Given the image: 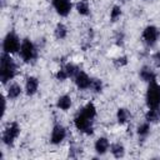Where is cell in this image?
<instances>
[{
    "label": "cell",
    "instance_id": "1",
    "mask_svg": "<svg viewBox=\"0 0 160 160\" xmlns=\"http://www.w3.org/2000/svg\"><path fill=\"white\" fill-rule=\"evenodd\" d=\"M19 71L18 62L12 58V55L1 52L0 56V80L4 86H6L10 81H12Z\"/></svg>",
    "mask_w": 160,
    "mask_h": 160
},
{
    "label": "cell",
    "instance_id": "2",
    "mask_svg": "<svg viewBox=\"0 0 160 160\" xmlns=\"http://www.w3.org/2000/svg\"><path fill=\"white\" fill-rule=\"evenodd\" d=\"M18 55L24 64H34L39 56V46L30 38H24L21 40V46Z\"/></svg>",
    "mask_w": 160,
    "mask_h": 160
},
{
    "label": "cell",
    "instance_id": "3",
    "mask_svg": "<svg viewBox=\"0 0 160 160\" xmlns=\"http://www.w3.org/2000/svg\"><path fill=\"white\" fill-rule=\"evenodd\" d=\"M21 134V126L18 121H9L1 131V142L6 148H12Z\"/></svg>",
    "mask_w": 160,
    "mask_h": 160
},
{
    "label": "cell",
    "instance_id": "4",
    "mask_svg": "<svg viewBox=\"0 0 160 160\" xmlns=\"http://www.w3.org/2000/svg\"><path fill=\"white\" fill-rule=\"evenodd\" d=\"M21 40L20 36L14 31L10 30L5 34V36L2 38V42H1V50L5 54L9 55H14V54H19L20 46H21Z\"/></svg>",
    "mask_w": 160,
    "mask_h": 160
},
{
    "label": "cell",
    "instance_id": "5",
    "mask_svg": "<svg viewBox=\"0 0 160 160\" xmlns=\"http://www.w3.org/2000/svg\"><path fill=\"white\" fill-rule=\"evenodd\" d=\"M94 121L89 118H86L82 112H80L79 110L75 112L74 118H72V125L75 128V130H78L80 134L85 135V136H90L94 134Z\"/></svg>",
    "mask_w": 160,
    "mask_h": 160
},
{
    "label": "cell",
    "instance_id": "6",
    "mask_svg": "<svg viewBox=\"0 0 160 160\" xmlns=\"http://www.w3.org/2000/svg\"><path fill=\"white\" fill-rule=\"evenodd\" d=\"M140 39L148 49L155 48L160 39V29L156 25H146L141 31Z\"/></svg>",
    "mask_w": 160,
    "mask_h": 160
},
{
    "label": "cell",
    "instance_id": "7",
    "mask_svg": "<svg viewBox=\"0 0 160 160\" xmlns=\"http://www.w3.org/2000/svg\"><path fill=\"white\" fill-rule=\"evenodd\" d=\"M145 105L150 108H160V84L158 81L149 82L145 91Z\"/></svg>",
    "mask_w": 160,
    "mask_h": 160
},
{
    "label": "cell",
    "instance_id": "8",
    "mask_svg": "<svg viewBox=\"0 0 160 160\" xmlns=\"http://www.w3.org/2000/svg\"><path fill=\"white\" fill-rule=\"evenodd\" d=\"M68 138V129L66 126H64L61 122H54L51 131H50V136H49V142L54 146H59L61 145Z\"/></svg>",
    "mask_w": 160,
    "mask_h": 160
},
{
    "label": "cell",
    "instance_id": "9",
    "mask_svg": "<svg viewBox=\"0 0 160 160\" xmlns=\"http://www.w3.org/2000/svg\"><path fill=\"white\" fill-rule=\"evenodd\" d=\"M55 12L60 16V18H66L70 15L74 5L71 0H50Z\"/></svg>",
    "mask_w": 160,
    "mask_h": 160
},
{
    "label": "cell",
    "instance_id": "10",
    "mask_svg": "<svg viewBox=\"0 0 160 160\" xmlns=\"http://www.w3.org/2000/svg\"><path fill=\"white\" fill-rule=\"evenodd\" d=\"M138 76L142 82H146V84L152 82V81H158V72H156L155 68L149 65V64H144L142 66H140Z\"/></svg>",
    "mask_w": 160,
    "mask_h": 160
},
{
    "label": "cell",
    "instance_id": "11",
    "mask_svg": "<svg viewBox=\"0 0 160 160\" xmlns=\"http://www.w3.org/2000/svg\"><path fill=\"white\" fill-rule=\"evenodd\" d=\"M40 88V80L35 75H28L24 80V94L29 98L38 94Z\"/></svg>",
    "mask_w": 160,
    "mask_h": 160
},
{
    "label": "cell",
    "instance_id": "12",
    "mask_svg": "<svg viewBox=\"0 0 160 160\" xmlns=\"http://www.w3.org/2000/svg\"><path fill=\"white\" fill-rule=\"evenodd\" d=\"M91 79H92V78H91L86 71L80 70V71L74 76L72 81H74V85L76 86L78 90H80V91H86V90H89V88H90Z\"/></svg>",
    "mask_w": 160,
    "mask_h": 160
},
{
    "label": "cell",
    "instance_id": "13",
    "mask_svg": "<svg viewBox=\"0 0 160 160\" xmlns=\"http://www.w3.org/2000/svg\"><path fill=\"white\" fill-rule=\"evenodd\" d=\"M6 90H5V96L8 98V100H11V101H15L18 100L22 94H24V86H21L19 82L16 81H10L6 86Z\"/></svg>",
    "mask_w": 160,
    "mask_h": 160
},
{
    "label": "cell",
    "instance_id": "14",
    "mask_svg": "<svg viewBox=\"0 0 160 160\" xmlns=\"http://www.w3.org/2000/svg\"><path fill=\"white\" fill-rule=\"evenodd\" d=\"M110 140L106 136H99L94 141V151L98 156H104L105 154L109 152L110 149Z\"/></svg>",
    "mask_w": 160,
    "mask_h": 160
},
{
    "label": "cell",
    "instance_id": "15",
    "mask_svg": "<svg viewBox=\"0 0 160 160\" xmlns=\"http://www.w3.org/2000/svg\"><path fill=\"white\" fill-rule=\"evenodd\" d=\"M135 134H136L138 140L141 141V142H144L150 136V134H151V124L148 122L146 120L139 122L138 126H136V129H135Z\"/></svg>",
    "mask_w": 160,
    "mask_h": 160
},
{
    "label": "cell",
    "instance_id": "16",
    "mask_svg": "<svg viewBox=\"0 0 160 160\" xmlns=\"http://www.w3.org/2000/svg\"><path fill=\"white\" fill-rule=\"evenodd\" d=\"M72 106V98L69 94H61L55 101V108L60 111H69Z\"/></svg>",
    "mask_w": 160,
    "mask_h": 160
},
{
    "label": "cell",
    "instance_id": "17",
    "mask_svg": "<svg viewBox=\"0 0 160 160\" xmlns=\"http://www.w3.org/2000/svg\"><path fill=\"white\" fill-rule=\"evenodd\" d=\"M131 118H132L131 111L128 108H124V106L118 108V110L115 112V119H116V122L119 125H121V126L128 125L131 121Z\"/></svg>",
    "mask_w": 160,
    "mask_h": 160
},
{
    "label": "cell",
    "instance_id": "18",
    "mask_svg": "<svg viewBox=\"0 0 160 160\" xmlns=\"http://www.w3.org/2000/svg\"><path fill=\"white\" fill-rule=\"evenodd\" d=\"M75 11L80 15V16H84V18H88L91 15V5L89 2V0H79L75 5Z\"/></svg>",
    "mask_w": 160,
    "mask_h": 160
},
{
    "label": "cell",
    "instance_id": "19",
    "mask_svg": "<svg viewBox=\"0 0 160 160\" xmlns=\"http://www.w3.org/2000/svg\"><path fill=\"white\" fill-rule=\"evenodd\" d=\"M109 151H110L111 156L115 158V159H121V158H124L125 154H126V149H125L124 144L120 142V141L111 142V144H110V149H109Z\"/></svg>",
    "mask_w": 160,
    "mask_h": 160
},
{
    "label": "cell",
    "instance_id": "20",
    "mask_svg": "<svg viewBox=\"0 0 160 160\" xmlns=\"http://www.w3.org/2000/svg\"><path fill=\"white\" fill-rule=\"evenodd\" d=\"M80 112H82L86 118L91 119V120H95L96 116H98V109L95 106V104L92 101H88L86 104H84L80 109H79Z\"/></svg>",
    "mask_w": 160,
    "mask_h": 160
},
{
    "label": "cell",
    "instance_id": "21",
    "mask_svg": "<svg viewBox=\"0 0 160 160\" xmlns=\"http://www.w3.org/2000/svg\"><path fill=\"white\" fill-rule=\"evenodd\" d=\"M144 120H146L151 125L160 122V108H150V109H148L145 111V114H144Z\"/></svg>",
    "mask_w": 160,
    "mask_h": 160
},
{
    "label": "cell",
    "instance_id": "22",
    "mask_svg": "<svg viewBox=\"0 0 160 160\" xmlns=\"http://www.w3.org/2000/svg\"><path fill=\"white\" fill-rule=\"evenodd\" d=\"M68 35H69V28L64 22L59 21L55 25V28H54V38L56 40H60L61 41V40H65L68 38Z\"/></svg>",
    "mask_w": 160,
    "mask_h": 160
},
{
    "label": "cell",
    "instance_id": "23",
    "mask_svg": "<svg viewBox=\"0 0 160 160\" xmlns=\"http://www.w3.org/2000/svg\"><path fill=\"white\" fill-rule=\"evenodd\" d=\"M104 90V82L101 79L99 78H92L91 79V84H90V88H89V91L98 95V94H101Z\"/></svg>",
    "mask_w": 160,
    "mask_h": 160
},
{
    "label": "cell",
    "instance_id": "24",
    "mask_svg": "<svg viewBox=\"0 0 160 160\" xmlns=\"http://www.w3.org/2000/svg\"><path fill=\"white\" fill-rule=\"evenodd\" d=\"M122 16V9L120 5L115 4L111 6L110 12H109V20L110 22H116L118 20H120V18Z\"/></svg>",
    "mask_w": 160,
    "mask_h": 160
},
{
    "label": "cell",
    "instance_id": "25",
    "mask_svg": "<svg viewBox=\"0 0 160 160\" xmlns=\"http://www.w3.org/2000/svg\"><path fill=\"white\" fill-rule=\"evenodd\" d=\"M64 68H65V70H66V72H68V75H69V79H74V76L81 70L80 69V66L78 65V64H75V62H71V61H69V62H65L64 65H62Z\"/></svg>",
    "mask_w": 160,
    "mask_h": 160
},
{
    "label": "cell",
    "instance_id": "26",
    "mask_svg": "<svg viewBox=\"0 0 160 160\" xmlns=\"http://www.w3.org/2000/svg\"><path fill=\"white\" fill-rule=\"evenodd\" d=\"M129 62L128 60V56L126 55H120V56H116L112 59V65L116 68V69H121L124 66H126Z\"/></svg>",
    "mask_w": 160,
    "mask_h": 160
},
{
    "label": "cell",
    "instance_id": "27",
    "mask_svg": "<svg viewBox=\"0 0 160 160\" xmlns=\"http://www.w3.org/2000/svg\"><path fill=\"white\" fill-rule=\"evenodd\" d=\"M55 79H56L59 82H64V81H66V80L69 79V75H68V72H66V70H65V68H64L62 65L56 70V72H55Z\"/></svg>",
    "mask_w": 160,
    "mask_h": 160
},
{
    "label": "cell",
    "instance_id": "28",
    "mask_svg": "<svg viewBox=\"0 0 160 160\" xmlns=\"http://www.w3.org/2000/svg\"><path fill=\"white\" fill-rule=\"evenodd\" d=\"M80 152H81V148H79V146L75 145V144H71V145L69 146L68 156H69V158H72V159H76V158H79Z\"/></svg>",
    "mask_w": 160,
    "mask_h": 160
},
{
    "label": "cell",
    "instance_id": "29",
    "mask_svg": "<svg viewBox=\"0 0 160 160\" xmlns=\"http://www.w3.org/2000/svg\"><path fill=\"white\" fill-rule=\"evenodd\" d=\"M151 62H152V66L155 69H160V50L155 51L151 55Z\"/></svg>",
    "mask_w": 160,
    "mask_h": 160
},
{
    "label": "cell",
    "instance_id": "30",
    "mask_svg": "<svg viewBox=\"0 0 160 160\" xmlns=\"http://www.w3.org/2000/svg\"><path fill=\"white\" fill-rule=\"evenodd\" d=\"M124 40H125L124 32H121V31L116 32V35H115V44H116L118 46H122V45H124Z\"/></svg>",
    "mask_w": 160,
    "mask_h": 160
},
{
    "label": "cell",
    "instance_id": "31",
    "mask_svg": "<svg viewBox=\"0 0 160 160\" xmlns=\"http://www.w3.org/2000/svg\"><path fill=\"white\" fill-rule=\"evenodd\" d=\"M6 0H0V5H1V9H4L5 6H6Z\"/></svg>",
    "mask_w": 160,
    "mask_h": 160
},
{
    "label": "cell",
    "instance_id": "32",
    "mask_svg": "<svg viewBox=\"0 0 160 160\" xmlns=\"http://www.w3.org/2000/svg\"><path fill=\"white\" fill-rule=\"evenodd\" d=\"M118 1H121V2H125V1H129V0H118Z\"/></svg>",
    "mask_w": 160,
    "mask_h": 160
},
{
    "label": "cell",
    "instance_id": "33",
    "mask_svg": "<svg viewBox=\"0 0 160 160\" xmlns=\"http://www.w3.org/2000/svg\"><path fill=\"white\" fill-rule=\"evenodd\" d=\"M145 1H149V0H145Z\"/></svg>",
    "mask_w": 160,
    "mask_h": 160
}]
</instances>
